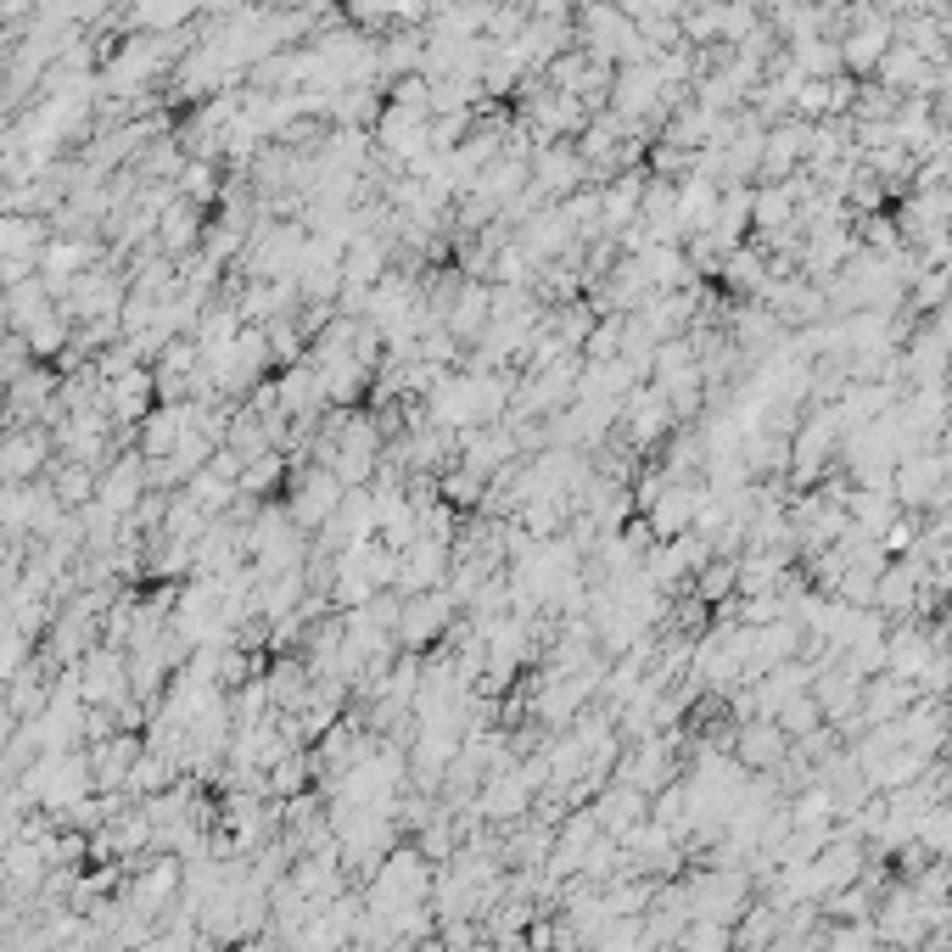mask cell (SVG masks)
<instances>
[{"label":"cell","instance_id":"1","mask_svg":"<svg viewBox=\"0 0 952 952\" xmlns=\"http://www.w3.org/2000/svg\"><path fill=\"white\" fill-rule=\"evenodd\" d=\"M39 465V438L28 432H12V443L0 449V476H28Z\"/></svg>","mask_w":952,"mask_h":952}]
</instances>
